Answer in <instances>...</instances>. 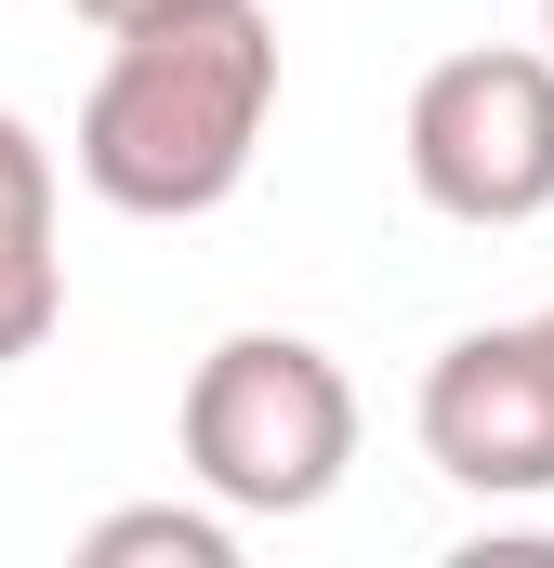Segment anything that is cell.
Returning a JSON list of instances; mask_svg holds the SVG:
<instances>
[{"mask_svg": "<svg viewBox=\"0 0 554 568\" xmlns=\"http://www.w3.org/2000/svg\"><path fill=\"white\" fill-rule=\"evenodd\" d=\"M66 13H93V27L120 40V27H145V13H185V0H66Z\"/></svg>", "mask_w": 554, "mask_h": 568, "instance_id": "obj_7", "label": "cell"}, {"mask_svg": "<svg viewBox=\"0 0 554 568\" xmlns=\"http://www.w3.org/2000/svg\"><path fill=\"white\" fill-rule=\"evenodd\" d=\"M80 568H238V516L198 489V503H120L80 529Z\"/></svg>", "mask_w": 554, "mask_h": 568, "instance_id": "obj_6", "label": "cell"}, {"mask_svg": "<svg viewBox=\"0 0 554 568\" xmlns=\"http://www.w3.org/2000/svg\"><path fill=\"white\" fill-rule=\"evenodd\" d=\"M410 185L449 225H542L554 212V53L489 40L410 80Z\"/></svg>", "mask_w": 554, "mask_h": 568, "instance_id": "obj_3", "label": "cell"}, {"mask_svg": "<svg viewBox=\"0 0 554 568\" xmlns=\"http://www.w3.org/2000/svg\"><path fill=\"white\" fill-rule=\"evenodd\" d=\"M66 317V252H53V145L0 106V371L40 357Z\"/></svg>", "mask_w": 554, "mask_h": 568, "instance_id": "obj_5", "label": "cell"}, {"mask_svg": "<svg viewBox=\"0 0 554 568\" xmlns=\"http://www.w3.org/2000/svg\"><path fill=\"white\" fill-rule=\"evenodd\" d=\"M172 436H185V476L225 516H317L357 463V384L304 331H225L185 371Z\"/></svg>", "mask_w": 554, "mask_h": 568, "instance_id": "obj_2", "label": "cell"}, {"mask_svg": "<svg viewBox=\"0 0 554 568\" xmlns=\"http://www.w3.org/2000/svg\"><path fill=\"white\" fill-rule=\"evenodd\" d=\"M410 424H422V463H435L449 489H475V503H542L554 489V344H542V317H489V331L435 344Z\"/></svg>", "mask_w": 554, "mask_h": 568, "instance_id": "obj_4", "label": "cell"}, {"mask_svg": "<svg viewBox=\"0 0 554 568\" xmlns=\"http://www.w3.org/2000/svg\"><path fill=\"white\" fill-rule=\"evenodd\" d=\"M277 120V13L265 0H185L120 27V53L80 93V185L133 225H198L252 185Z\"/></svg>", "mask_w": 554, "mask_h": 568, "instance_id": "obj_1", "label": "cell"}, {"mask_svg": "<svg viewBox=\"0 0 554 568\" xmlns=\"http://www.w3.org/2000/svg\"><path fill=\"white\" fill-rule=\"evenodd\" d=\"M542 53H554V0H542Z\"/></svg>", "mask_w": 554, "mask_h": 568, "instance_id": "obj_8", "label": "cell"}, {"mask_svg": "<svg viewBox=\"0 0 554 568\" xmlns=\"http://www.w3.org/2000/svg\"><path fill=\"white\" fill-rule=\"evenodd\" d=\"M542 344H554V304H542Z\"/></svg>", "mask_w": 554, "mask_h": 568, "instance_id": "obj_9", "label": "cell"}]
</instances>
